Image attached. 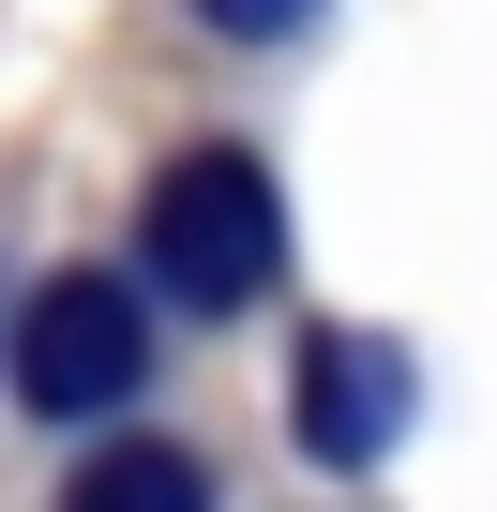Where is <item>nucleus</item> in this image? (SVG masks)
I'll return each instance as SVG.
<instances>
[{
    "label": "nucleus",
    "instance_id": "nucleus-2",
    "mask_svg": "<svg viewBox=\"0 0 497 512\" xmlns=\"http://www.w3.org/2000/svg\"><path fill=\"white\" fill-rule=\"evenodd\" d=\"M136 377H151V317H136V287H106V272L31 287V317H16V392H31L46 422H106Z\"/></svg>",
    "mask_w": 497,
    "mask_h": 512
},
{
    "label": "nucleus",
    "instance_id": "nucleus-4",
    "mask_svg": "<svg viewBox=\"0 0 497 512\" xmlns=\"http://www.w3.org/2000/svg\"><path fill=\"white\" fill-rule=\"evenodd\" d=\"M61 512H211V482H196V452L121 437V452H91V467H76V497H61Z\"/></svg>",
    "mask_w": 497,
    "mask_h": 512
},
{
    "label": "nucleus",
    "instance_id": "nucleus-5",
    "mask_svg": "<svg viewBox=\"0 0 497 512\" xmlns=\"http://www.w3.org/2000/svg\"><path fill=\"white\" fill-rule=\"evenodd\" d=\"M196 16H211V31H241V46H287L317 0H196Z\"/></svg>",
    "mask_w": 497,
    "mask_h": 512
},
{
    "label": "nucleus",
    "instance_id": "nucleus-3",
    "mask_svg": "<svg viewBox=\"0 0 497 512\" xmlns=\"http://www.w3.org/2000/svg\"><path fill=\"white\" fill-rule=\"evenodd\" d=\"M392 437H407V362L377 332H317L302 347V452L317 467H377Z\"/></svg>",
    "mask_w": 497,
    "mask_h": 512
},
{
    "label": "nucleus",
    "instance_id": "nucleus-1",
    "mask_svg": "<svg viewBox=\"0 0 497 512\" xmlns=\"http://www.w3.org/2000/svg\"><path fill=\"white\" fill-rule=\"evenodd\" d=\"M151 287L166 302H196V317H226V302H257L272 287V256H287V196H272V166L257 151H181L166 181H151Z\"/></svg>",
    "mask_w": 497,
    "mask_h": 512
}]
</instances>
